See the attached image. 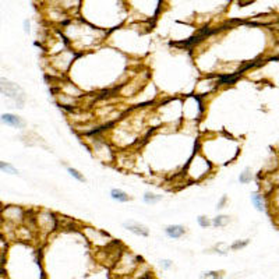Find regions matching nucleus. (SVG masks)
<instances>
[{
    "label": "nucleus",
    "instance_id": "f8f14e48",
    "mask_svg": "<svg viewBox=\"0 0 279 279\" xmlns=\"http://www.w3.org/2000/svg\"><path fill=\"white\" fill-rule=\"evenodd\" d=\"M33 219L38 227L46 233H51L59 227V216L51 211H39L34 215Z\"/></svg>",
    "mask_w": 279,
    "mask_h": 279
},
{
    "label": "nucleus",
    "instance_id": "bb28decb",
    "mask_svg": "<svg viewBox=\"0 0 279 279\" xmlns=\"http://www.w3.org/2000/svg\"><path fill=\"white\" fill-rule=\"evenodd\" d=\"M201 279H222V274L218 271H208L201 275Z\"/></svg>",
    "mask_w": 279,
    "mask_h": 279
},
{
    "label": "nucleus",
    "instance_id": "20e7f679",
    "mask_svg": "<svg viewBox=\"0 0 279 279\" xmlns=\"http://www.w3.org/2000/svg\"><path fill=\"white\" fill-rule=\"evenodd\" d=\"M197 150L216 168L236 159L239 142L225 133H207L197 139Z\"/></svg>",
    "mask_w": 279,
    "mask_h": 279
},
{
    "label": "nucleus",
    "instance_id": "39448f33",
    "mask_svg": "<svg viewBox=\"0 0 279 279\" xmlns=\"http://www.w3.org/2000/svg\"><path fill=\"white\" fill-rule=\"evenodd\" d=\"M112 35H116V43H112L113 49L129 57H142L148 53V43L145 41L144 34L134 28H123L112 31Z\"/></svg>",
    "mask_w": 279,
    "mask_h": 279
},
{
    "label": "nucleus",
    "instance_id": "f257e3e1",
    "mask_svg": "<svg viewBox=\"0 0 279 279\" xmlns=\"http://www.w3.org/2000/svg\"><path fill=\"white\" fill-rule=\"evenodd\" d=\"M94 60H89L87 54H80L74 62L69 78L87 91H110L116 89L130 77L127 57L113 48L97 49L92 52Z\"/></svg>",
    "mask_w": 279,
    "mask_h": 279
},
{
    "label": "nucleus",
    "instance_id": "c756f323",
    "mask_svg": "<svg viewBox=\"0 0 279 279\" xmlns=\"http://www.w3.org/2000/svg\"><path fill=\"white\" fill-rule=\"evenodd\" d=\"M24 33H31V21H30V20H24Z\"/></svg>",
    "mask_w": 279,
    "mask_h": 279
},
{
    "label": "nucleus",
    "instance_id": "6e6552de",
    "mask_svg": "<svg viewBox=\"0 0 279 279\" xmlns=\"http://www.w3.org/2000/svg\"><path fill=\"white\" fill-rule=\"evenodd\" d=\"M78 57H80V54L74 52L71 48H67L60 53L48 56V60H49L48 65L52 69V71L56 73L57 78H65L70 73L71 67Z\"/></svg>",
    "mask_w": 279,
    "mask_h": 279
},
{
    "label": "nucleus",
    "instance_id": "2f4dec72",
    "mask_svg": "<svg viewBox=\"0 0 279 279\" xmlns=\"http://www.w3.org/2000/svg\"><path fill=\"white\" fill-rule=\"evenodd\" d=\"M251 1H254V0H239V4H240V6H247V4H250Z\"/></svg>",
    "mask_w": 279,
    "mask_h": 279
},
{
    "label": "nucleus",
    "instance_id": "4468645a",
    "mask_svg": "<svg viewBox=\"0 0 279 279\" xmlns=\"http://www.w3.org/2000/svg\"><path fill=\"white\" fill-rule=\"evenodd\" d=\"M25 216H27V212L22 209L21 207H17V205H9V207L3 208L1 214H0V218H3L4 221L14 224V225L22 222Z\"/></svg>",
    "mask_w": 279,
    "mask_h": 279
},
{
    "label": "nucleus",
    "instance_id": "a878e982",
    "mask_svg": "<svg viewBox=\"0 0 279 279\" xmlns=\"http://www.w3.org/2000/svg\"><path fill=\"white\" fill-rule=\"evenodd\" d=\"M197 224H198L200 227L207 229V227L212 226V221H211V218H208L207 215H200V216L197 218Z\"/></svg>",
    "mask_w": 279,
    "mask_h": 279
},
{
    "label": "nucleus",
    "instance_id": "6ab92c4d",
    "mask_svg": "<svg viewBox=\"0 0 279 279\" xmlns=\"http://www.w3.org/2000/svg\"><path fill=\"white\" fill-rule=\"evenodd\" d=\"M250 200H251L253 207L257 209L258 212H265L267 211V200H265V195L262 193H260V192L251 193Z\"/></svg>",
    "mask_w": 279,
    "mask_h": 279
},
{
    "label": "nucleus",
    "instance_id": "9b49d317",
    "mask_svg": "<svg viewBox=\"0 0 279 279\" xmlns=\"http://www.w3.org/2000/svg\"><path fill=\"white\" fill-rule=\"evenodd\" d=\"M219 89V84H218V75L216 74H204L201 78H198L195 81L193 88V92L195 95L201 98H207L212 95Z\"/></svg>",
    "mask_w": 279,
    "mask_h": 279
},
{
    "label": "nucleus",
    "instance_id": "7c9ffc66",
    "mask_svg": "<svg viewBox=\"0 0 279 279\" xmlns=\"http://www.w3.org/2000/svg\"><path fill=\"white\" fill-rule=\"evenodd\" d=\"M161 267L163 269H169L171 267H172V261H169V260H162Z\"/></svg>",
    "mask_w": 279,
    "mask_h": 279
},
{
    "label": "nucleus",
    "instance_id": "412c9836",
    "mask_svg": "<svg viewBox=\"0 0 279 279\" xmlns=\"http://www.w3.org/2000/svg\"><path fill=\"white\" fill-rule=\"evenodd\" d=\"M163 200V195L154 192H145L142 195V203L145 205H157Z\"/></svg>",
    "mask_w": 279,
    "mask_h": 279
},
{
    "label": "nucleus",
    "instance_id": "cd10ccee",
    "mask_svg": "<svg viewBox=\"0 0 279 279\" xmlns=\"http://www.w3.org/2000/svg\"><path fill=\"white\" fill-rule=\"evenodd\" d=\"M226 204H227V195H222L216 203V211H222L226 207Z\"/></svg>",
    "mask_w": 279,
    "mask_h": 279
},
{
    "label": "nucleus",
    "instance_id": "1a4fd4ad",
    "mask_svg": "<svg viewBox=\"0 0 279 279\" xmlns=\"http://www.w3.org/2000/svg\"><path fill=\"white\" fill-rule=\"evenodd\" d=\"M163 0H126L129 10L136 11L144 21L155 20L161 11Z\"/></svg>",
    "mask_w": 279,
    "mask_h": 279
},
{
    "label": "nucleus",
    "instance_id": "2eb2a0df",
    "mask_svg": "<svg viewBox=\"0 0 279 279\" xmlns=\"http://www.w3.org/2000/svg\"><path fill=\"white\" fill-rule=\"evenodd\" d=\"M83 235L89 240V242H102L104 244H109L110 243V237L107 233H105L104 230L101 229H95V227H91V226H84L83 227Z\"/></svg>",
    "mask_w": 279,
    "mask_h": 279
},
{
    "label": "nucleus",
    "instance_id": "393cba45",
    "mask_svg": "<svg viewBox=\"0 0 279 279\" xmlns=\"http://www.w3.org/2000/svg\"><path fill=\"white\" fill-rule=\"evenodd\" d=\"M0 172L9 173V174H18V171L17 168H14L11 163L4 161H0Z\"/></svg>",
    "mask_w": 279,
    "mask_h": 279
},
{
    "label": "nucleus",
    "instance_id": "423d86ee",
    "mask_svg": "<svg viewBox=\"0 0 279 279\" xmlns=\"http://www.w3.org/2000/svg\"><path fill=\"white\" fill-rule=\"evenodd\" d=\"M215 171V166L198 150L194 151L190 159L184 165L180 177L186 183H201L208 179Z\"/></svg>",
    "mask_w": 279,
    "mask_h": 279
},
{
    "label": "nucleus",
    "instance_id": "f3484780",
    "mask_svg": "<svg viewBox=\"0 0 279 279\" xmlns=\"http://www.w3.org/2000/svg\"><path fill=\"white\" fill-rule=\"evenodd\" d=\"M0 122L6 126H10V127H14V129H25V120L14 113H3L0 116Z\"/></svg>",
    "mask_w": 279,
    "mask_h": 279
},
{
    "label": "nucleus",
    "instance_id": "c85d7f7f",
    "mask_svg": "<svg viewBox=\"0 0 279 279\" xmlns=\"http://www.w3.org/2000/svg\"><path fill=\"white\" fill-rule=\"evenodd\" d=\"M247 244H248V240H236V242L230 246V248H232V250H240V248H244Z\"/></svg>",
    "mask_w": 279,
    "mask_h": 279
},
{
    "label": "nucleus",
    "instance_id": "a211bd4d",
    "mask_svg": "<svg viewBox=\"0 0 279 279\" xmlns=\"http://www.w3.org/2000/svg\"><path fill=\"white\" fill-rule=\"evenodd\" d=\"M163 232H165V235L169 237V239L177 240V239H182L187 233V229H186V226L176 224V225H168L163 229Z\"/></svg>",
    "mask_w": 279,
    "mask_h": 279
},
{
    "label": "nucleus",
    "instance_id": "f03ea898",
    "mask_svg": "<svg viewBox=\"0 0 279 279\" xmlns=\"http://www.w3.org/2000/svg\"><path fill=\"white\" fill-rule=\"evenodd\" d=\"M81 18L99 30L112 33L129 17L126 0H81Z\"/></svg>",
    "mask_w": 279,
    "mask_h": 279
},
{
    "label": "nucleus",
    "instance_id": "dca6fc26",
    "mask_svg": "<svg viewBox=\"0 0 279 279\" xmlns=\"http://www.w3.org/2000/svg\"><path fill=\"white\" fill-rule=\"evenodd\" d=\"M123 227H124L126 230H129L130 233L136 235V236L140 237L150 236V229H148L145 225H142L141 222L133 221V219H129V221L123 222Z\"/></svg>",
    "mask_w": 279,
    "mask_h": 279
},
{
    "label": "nucleus",
    "instance_id": "473e14b6",
    "mask_svg": "<svg viewBox=\"0 0 279 279\" xmlns=\"http://www.w3.org/2000/svg\"><path fill=\"white\" fill-rule=\"evenodd\" d=\"M274 59H279V56H278V57H274Z\"/></svg>",
    "mask_w": 279,
    "mask_h": 279
},
{
    "label": "nucleus",
    "instance_id": "7ed1b4c3",
    "mask_svg": "<svg viewBox=\"0 0 279 279\" xmlns=\"http://www.w3.org/2000/svg\"><path fill=\"white\" fill-rule=\"evenodd\" d=\"M60 31L67 41L69 48H71L78 54H86L94 52L106 42L107 31L99 30L92 24L87 22L81 17H73L63 25H60Z\"/></svg>",
    "mask_w": 279,
    "mask_h": 279
},
{
    "label": "nucleus",
    "instance_id": "4be33fe9",
    "mask_svg": "<svg viewBox=\"0 0 279 279\" xmlns=\"http://www.w3.org/2000/svg\"><path fill=\"white\" fill-rule=\"evenodd\" d=\"M211 221H212V227H215V229H222V227H225V226L229 225V222H230V216L219 214L216 215L215 218H212Z\"/></svg>",
    "mask_w": 279,
    "mask_h": 279
},
{
    "label": "nucleus",
    "instance_id": "5701e85b",
    "mask_svg": "<svg viewBox=\"0 0 279 279\" xmlns=\"http://www.w3.org/2000/svg\"><path fill=\"white\" fill-rule=\"evenodd\" d=\"M66 171H67V173L74 179V180H77V182L80 183H86L87 179L86 176H84V173H81L78 169H75V168H71V166H67L66 168Z\"/></svg>",
    "mask_w": 279,
    "mask_h": 279
},
{
    "label": "nucleus",
    "instance_id": "9d476101",
    "mask_svg": "<svg viewBox=\"0 0 279 279\" xmlns=\"http://www.w3.org/2000/svg\"><path fill=\"white\" fill-rule=\"evenodd\" d=\"M0 94L3 97L9 98L11 102H14L16 107H18V109H22L25 105L27 95H25L24 89L18 84L13 83L4 77H0Z\"/></svg>",
    "mask_w": 279,
    "mask_h": 279
},
{
    "label": "nucleus",
    "instance_id": "0eeeda50",
    "mask_svg": "<svg viewBox=\"0 0 279 279\" xmlns=\"http://www.w3.org/2000/svg\"><path fill=\"white\" fill-rule=\"evenodd\" d=\"M205 99L192 94H184L182 97V126L197 129L198 123L205 116Z\"/></svg>",
    "mask_w": 279,
    "mask_h": 279
},
{
    "label": "nucleus",
    "instance_id": "ddd939ff",
    "mask_svg": "<svg viewBox=\"0 0 279 279\" xmlns=\"http://www.w3.org/2000/svg\"><path fill=\"white\" fill-rule=\"evenodd\" d=\"M80 6H81V0H48L46 3V7L56 9L70 17H73V14L80 10Z\"/></svg>",
    "mask_w": 279,
    "mask_h": 279
},
{
    "label": "nucleus",
    "instance_id": "aec40b11",
    "mask_svg": "<svg viewBox=\"0 0 279 279\" xmlns=\"http://www.w3.org/2000/svg\"><path fill=\"white\" fill-rule=\"evenodd\" d=\"M110 198L113 200V201H116V203H122V204H126V203H129L131 201V195H130L127 192H124L123 189H112L110 190Z\"/></svg>",
    "mask_w": 279,
    "mask_h": 279
},
{
    "label": "nucleus",
    "instance_id": "b1692460",
    "mask_svg": "<svg viewBox=\"0 0 279 279\" xmlns=\"http://www.w3.org/2000/svg\"><path fill=\"white\" fill-rule=\"evenodd\" d=\"M253 180V171L250 168H246L243 172L239 174V183L240 184H248Z\"/></svg>",
    "mask_w": 279,
    "mask_h": 279
}]
</instances>
